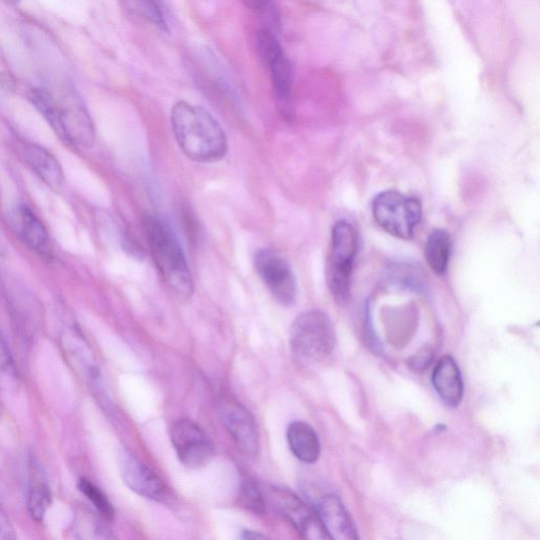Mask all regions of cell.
Masks as SVG:
<instances>
[{
  "label": "cell",
  "mask_w": 540,
  "mask_h": 540,
  "mask_svg": "<svg viewBox=\"0 0 540 540\" xmlns=\"http://www.w3.org/2000/svg\"><path fill=\"white\" fill-rule=\"evenodd\" d=\"M171 126L180 149L188 159L211 164L226 157V134L203 107L187 102L177 103L171 110Z\"/></svg>",
  "instance_id": "obj_1"
},
{
  "label": "cell",
  "mask_w": 540,
  "mask_h": 540,
  "mask_svg": "<svg viewBox=\"0 0 540 540\" xmlns=\"http://www.w3.org/2000/svg\"><path fill=\"white\" fill-rule=\"evenodd\" d=\"M145 226L150 254L164 283L173 296L189 300L195 283L175 231L159 217H149Z\"/></svg>",
  "instance_id": "obj_2"
},
{
  "label": "cell",
  "mask_w": 540,
  "mask_h": 540,
  "mask_svg": "<svg viewBox=\"0 0 540 540\" xmlns=\"http://www.w3.org/2000/svg\"><path fill=\"white\" fill-rule=\"evenodd\" d=\"M358 247L356 228L344 220L337 222L332 230L326 282L332 297L339 305H346L351 300V280Z\"/></svg>",
  "instance_id": "obj_3"
},
{
  "label": "cell",
  "mask_w": 540,
  "mask_h": 540,
  "mask_svg": "<svg viewBox=\"0 0 540 540\" xmlns=\"http://www.w3.org/2000/svg\"><path fill=\"white\" fill-rule=\"evenodd\" d=\"M336 340L335 326L331 318L317 310L299 315L289 334L293 353L305 362H319L330 356L335 349Z\"/></svg>",
  "instance_id": "obj_4"
},
{
  "label": "cell",
  "mask_w": 540,
  "mask_h": 540,
  "mask_svg": "<svg viewBox=\"0 0 540 540\" xmlns=\"http://www.w3.org/2000/svg\"><path fill=\"white\" fill-rule=\"evenodd\" d=\"M372 212L385 233L401 240H412L422 219L421 202L392 189L375 197Z\"/></svg>",
  "instance_id": "obj_5"
},
{
  "label": "cell",
  "mask_w": 540,
  "mask_h": 540,
  "mask_svg": "<svg viewBox=\"0 0 540 540\" xmlns=\"http://www.w3.org/2000/svg\"><path fill=\"white\" fill-rule=\"evenodd\" d=\"M257 48L269 71L278 107L283 113H287L293 87L291 63H289L278 38L272 31L265 29L258 33Z\"/></svg>",
  "instance_id": "obj_6"
},
{
  "label": "cell",
  "mask_w": 540,
  "mask_h": 540,
  "mask_svg": "<svg viewBox=\"0 0 540 540\" xmlns=\"http://www.w3.org/2000/svg\"><path fill=\"white\" fill-rule=\"evenodd\" d=\"M170 438L181 464L189 469H201L214 458V443L195 421L177 420L172 424Z\"/></svg>",
  "instance_id": "obj_7"
},
{
  "label": "cell",
  "mask_w": 540,
  "mask_h": 540,
  "mask_svg": "<svg viewBox=\"0 0 540 540\" xmlns=\"http://www.w3.org/2000/svg\"><path fill=\"white\" fill-rule=\"evenodd\" d=\"M258 276L269 293L282 305H292L298 294V286L293 268L272 249H261L255 256Z\"/></svg>",
  "instance_id": "obj_8"
},
{
  "label": "cell",
  "mask_w": 540,
  "mask_h": 540,
  "mask_svg": "<svg viewBox=\"0 0 540 540\" xmlns=\"http://www.w3.org/2000/svg\"><path fill=\"white\" fill-rule=\"evenodd\" d=\"M266 499L303 538L312 540L330 538L321 525L315 509L308 507L295 493L273 487L267 491Z\"/></svg>",
  "instance_id": "obj_9"
},
{
  "label": "cell",
  "mask_w": 540,
  "mask_h": 540,
  "mask_svg": "<svg viewBox=\"0 0 540 540\" xmlns=\"http://www.w3.org/2000/svg\"><path fill=\"white\" fill-rule=\"evenodd\" d=\"M218 412L223 426L233 438L237 448L247 456L259 452L260 440L256 421L243 405L230 396H222L218 401Z\"/></svg>",
  "instance_id": "obj_10"
},
{
  "label": "cell",
  "mask_w": 540,
  "mask_h": 540,
  "mask_svg": "<svg viewBox=\"0 0 540 540\" xmlns=\"http://www.w3.org/2000/svg\"><path fill=\"white\" fill-rule=\"evenodd\" d=\"M118 464L122 479L131 491L156 501L167 499L168 490L162 479L137 456L122 448L118 453Z\"/></svg>",
  "instance_id": "obj_11"
},
{
  "label": "cell",
  "mask_w": 540,
  "mask_h": 540,
  "mask_svg": "<svg viewBox=\"0 0 540 540\" xmlns=\"http://www.w3.org/2000/svg\"><path fill=\"white\" fill-rule=\"evenodd\" d=\"M314 509L326 534L331 539L355 540L359 538L352 517L336 495L326 494L318 498Z\"/></svg>",
  "instance_id": "obj_12"
},
{
  "label": "cell",
  "mask_w": 540,
  "mask_h": 540,
  "mask_svg": "<svg viewBox=\"0 0 540 540\" xmlns=\"http://www.w3.org/2000/svg\"><path fill=\"white\" fill-rule=\"evenodd\" d=\"M433 387L441 400L451 408L459 407L464 399L465 385L459 366L451 356H443L436 363L432 375Z\"/></svg>",
  "instance_id": "obj_13"
},
{
  "label": "cell",
  "mask_w": 540,
  "mask_h": 540,
  "mask_svg": "<svg viewBox=\"0 0 540 540\" xmlns=\"http://www.w3.org/2000/svg\"><path fill=\"white\" fill-rule=\"evenodd\" d=\"M287 441L293 454L304 464L313 465L320 458V441L310 424L304 421H294L289 424Z\"/></svg>",
  "instance_id": "obj_14"
},
{
  "label": "cell",
  "mask_w": 540,
  "mask_h": 540,
  "mask_svg": "<svg viewBox=\"0 0 540 540\" xmlns=\"http://www.w3.org/2000/svg\"><path fill=\"white\" fill-rule=\"evenodd\" d=\"M14 218L18 234L24 242L36 253L47 255L50 250V242L43 223L25 205L17 207Z\"/></svg>",
  "instance_id": "obj_15"
},
{
  "label": "cell",
  "mask_w": 540,
  "mask_h": 540,
  "mask_svg": "<svg viewBox=\"0 0 540 540\" xmlns=\"http://www.w3.org/2000/svg\"><path fill=\"white\" fill-rule=\"evenodd\" d=\"M24 154L37 176L55 190L62 188L64 183L62 168L47 150L30 144L24 148Z\"/></svg>",
  "instance_id": "obj_16"
},
{
  "label": "cell",
  "mask_w": 540,
  "mask_h": 540,
  "mask_svg": "<svg viewBox=\"0 0 540 540\" xmlns=\"http://www.w3.org/2000/svg\"><path fill=\"white\" fill-rule=\"evenodd\" d=\"M452 254V239L448 231L434 229L424 246V257L437 276L447 273Z\"/></svg>",
  "instance_id": "obj_17"
},
{
  "label": "cell",
  "mask_w": 540,
  "mask_h": 540,
  "mask_svg": "<svg viewBox=\"0 0 540 540\" xmlns=\"http://www.w3.org/2000/svg\"><path fill=\"white\" fill-rule=\"evenodd\" d=\"M52 496L47 480L40 465L33 459L31 462V482L28 508L36 522H42L51 506Z\"/></svg>",
  "instance_id": "obj_18"
},
{
  "label": "cell",
  "mask_w": 540,
  "mask_h": 540,
  "mask_svg": "<svg viewBox=\"0 0 540 540\" xmlns=\"http://www.w3.org/2000/svg\"><path fill=\"white\" fill-rule=\"evenodd\" d=\"M123 6L132 14L162 30H167L166 18L156 0H121Z\"/></svg>",
  "instance_id": "obj_19"
},
{
  "label": "cell",
  "mask_w": 540,
  "mask_h": 540,
  "mask_svg": "<svg viewBox=\"0 0 540 540\" xmlns=\"http://www.w3.org/2000/svg\"><path fill=\"white\" fill-rule=\"evenodd\" d=\"M79 489L91 501L92 505L107 520L114 517V509L104 492L86 478L80 479Z\"/></svg>",
  "instance_id": "obj_20"
},
{
  "label": "cell",
  "mask_w": 540,
  "mask_h": 540,
  "mask_svg": "<svg viewBox=\"0 0 540 540\" xmlns=\"http://www.w3.org/2000/svg\"><path fill=\"white\" fill-rule=\"evenodd\" d=\"M240 503L245 509L256 515H262L265 511L264 495L249 481L243 482L240 491Z\"/></svg>",
  "instance_id": "obj_21"
},
{
  "label": "cell",
  "mask_w": 540,
  "mask_h": 540,
  "mask_svg": "<svg viewBox=\"0 0 540 540\" xmlns=\"http://www.w3.org/2000/svg\"><path fill=\"white\" fill-rule=\"evenodd\" d=\"M434 352L429 346H424L418 353L412 356L408 362L409 368L415 373H423L429 369L433 362Z\"/></svg>",
  "instance_id": "obj_22"
},
{
  "label": "cell",
  "mask_w": 540,
  "mask_h": 540,
  "mask_svg": "<svg viewBox=\"0 0 540 540\" xmlns=\"http://www.w3.org/2000/svg\"><path fill=\"white\" fill-rule=\"evenodd\" d=\"M248 7L253 10L272 18L275 21V10L273 0H243Z\"/></svg>",
  "instance_id": "obj_23"
},
{
  "label": "cell",
  "mask_w": 540,
  "mask_h": 540,
  "mask_svg": "<svg viewBox=\"0 0 540 540\" xmlns=\"http://www.w3.org/2000/svg\"><path fill=\"white\" fill-rule=\"evenodd\" d=\"M16 535L6 512L0 506V540H12Z\"/></svg>",
  "instance_id": "obj_24"
},
{
  "label": "cell",
  "mask_w": 540,
  "mask_h": 540,
  "mask_svg": "<svg viewBox=\"0 0 540 540\" xmlns=\"http://www.w3.org/2000/svg\"><path fill=\"white\" fill-rule=\"evenodd\" d=\"M242 538L244 539H259V538H267L266 535H263L261 533H258L256 531H243Z\"/></svg>",
  "instance_id": "obj_25"
}]
</instances>
